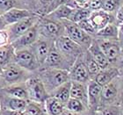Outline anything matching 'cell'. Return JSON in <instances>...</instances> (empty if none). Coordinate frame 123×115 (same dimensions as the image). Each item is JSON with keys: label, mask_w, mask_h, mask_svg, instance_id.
<instances>
[{"label": "cell", "mask_w": 123, "mask_h": 115, "mask_svg": "<svg viewBox=\"0 0 123 115\" xmlns=\"http://www.w3.org/2000/svg\"><path fill=\"white\" fill-rule=\"evenodd\" d=\"M39 78L41 80L46 91L49 95L55 90L69 81V71L63 69H52V68H41L36 72Z\"/></svg>", "instance_id": "obj_1"}, {"label": "cell", "mask_w": 123, "mask_h": 115, "mask_svg": "<svg viewBox=\"0 0 123 115\" xmlns=\"http://www.w3.org/2000/svg\"><path fill=\"white\" fill-rule=\"evenodd\" d=\"M33 73L22 69L14 61L3 67L0 76V88L8 85L26 83Z\"/></svg>", "instance_id": "obj_2"}, {"label": "cell", "mask_w": 123, "mask_h": 115, "mask_svg": "<svg viewBox=\"0 0 123 115\" xmlns=\"http://www.w3.org/2000/svg\"><path fill=\"white\" fill-rule=\"evenodd\" d=\"M39 34L41 37L55 41L56 39L65 35V28L62 20H55L46 16L41 17L37 22Z\"/></svg>", "instance_id": "obj_3"}, {"label": "cell", "mask_w": 123, "mask_h": 115, "mask_svg": "<svg viewBox=\"0 0 123 115\" xmlns=\"http://www.w3.org/2000/svg\"><path fill=\"white\" fill-rule=\"evenodd\" d=\"M62 21L65 28V35L81 47L84 51L88 50L94 38L82 30L77 23L71 22L68 19H63Z\"/></svg>", "instance_id": "obj_4"}, {"label": "cell", "mask_w": 123, "mask_h": 115, "mask_svg": "<svg viewBox=\"0 0 123 115\" xmlns=\"http://www.w3.org/2000/svg\"><path fill=\"white\" fill-rule=\"evenodd\" d=\"M95 40L109 61L111 66L116 67L121 71V48L120 41L119 40H104V39H95Z\"/></svg>", "instance_id": "obj_5"}, {"label": "cell", "mask_w": 123, "mask_h": 115, "mask_svg": "<svg viewBox=\"0 0 123 115\" xmlns=\"http://www.w3.org/2000/svg\"><path fill=\"white\" fill-rule=\"evenodd\" d=\"M55 47L69 63H73L84 53L83 48L66 35H62L55 41Z\"/></svg>", "instance_id": "obj_6"}, {"label": "cell", "mask_w": 123, "mask_h": 115, "mask_svg": "<svg viewBox=\"0 0 123 115\" xmlns=\"http://www.w3.org/2000/svg\"><path fill=\"white\" fill-rule=\"evenodd\" d=\"M25 84L28 93V100L44 104L49 97V94L37 74L34 73L32 75Z\"/></svg>", "instance_id": "obj_7"}, {"label": "cell", "mask_w": 123, "mask_h": 115, "mask_svg": "<svg viewBox=\"0 0 123 115\" xmlns=\"http://www.w3.org/2000/svg\"><path fill=\"white\" fill-rule=\"evenodd\" d=\"M121 88L123 89V83L121 76L114 78L109 84L102 86L99 109L108 105H112V103L115 102L119 97Z\"/></svg>", "instance_id": "obj_8"}, {"label": "cell", "mask_w": 123, "mask_h": 115, "mask_svg": "<svg viewBox=\"0 0 123 115\" xmlns=\"http://www.w3.org/2000/svg\"><path fill=\"white\" fill-rule=\"evenodd\" d=\"M40 18L41 17H39L37 15H33L28 17V18H24V19L18 21L17 23L8 26L5 31L7 33L9 42L12 43V41H15L16 39H18L19 36L22 35L24 33H26V31L29 30L32 26H33L38 22Z\"/></svg>", "instance_id": "obj_9"}, {"label": "cell", "mask_w": 123, "mask_h": 115, "mask_svg": "<svg viewBox=\"0 0 123 115\" xmlns=\"http://www.w3.org/2000/svg\"><path fill=\"white\" fill-rule=\"evenodd\" d=\"M14 62L30 73H36L40 69L38 61L30 48L20 49L15 52Z\"/></svg>", "instance_id": "obj_10"}, {"label": "cell", "mask_w": 123, "mask_h": 115, "mask_svg": "<svg viewBox=\"0 0 123 115\" xmlns=\"http://www.w3.org/2000/svg\"><path fill=\"white\" fill-rule=\"evenodd\" d=\"M71 67L72 64L69 63V61L65 59V57L57 50V48L55 47L54 44V46L52 47V48L50 49L46 60H45L44 63L42 64V66L41 68H52V69H63V70L69 71Z\"/></svg>", "instance_id": "obj_11"}, {"label": "cell", "mask_w": 123, "mask_h": 115, "mask_svg": "<svg viewBox=\"0 0 123 115\" xmlns=\"http://www.w3.org/2000/svg\"><path fill=\"white\" fill-rule=\"evenodd\" d=\"M85 53V52H84ZM84 53L78 56V58L75 61L72 67L69 71V80L72 82H78L82 84H86L91 81L90 76L88 73L84 60Z\"/></svg>", "instance_id": "obj_12"}, {"label": "cell", "mask_w": 123, "mask_h": 115, "mask_svg": "<svg viewBox=\"0 0 123 115\" xmlns=\"http://www.w3.org/2000/svg\"><path fill=\"white\" fill-rule=\"evenodd\" d=\"M54 43L55 41H51V40L39 36L38 40L29 48L34 54L39 65H40V68L44 63L50 49L54 46Z\"/></svg>", "instance_id": "obj_13"}, {"label": "cell", "mask_w": 123, "mask_h": 115, "mask_svg": "<svg viewBox=\"0 0 123 115\" xmlns=\"http://www.w3.org/2000/svg\"><path fill=\"white\" fill-rule=\"evenodd\" d=\"M39 36V31L37 27V23L33 26H32L29 30H27L26 33H24L22 35H20L18 39L12 42V45L14 48L15 51L20 50V49L29 48L37 40Z\"/></svg>", "instance_id": "obj_14"}, {"label": "cell", "mask_w": 123, "mask_h": 115, "mask_svg": "<svg viewBox=\"0 0 123 115\" xmlns=\"http://www.w3.org/2000/svg\"><path fill=\"white\" fill-rule=\"evenodd\" d=\"M88 89V109L91 111L92 115L96 111L99 109L100 97H101V89L102 86L98 85L97 83L91 80L87 85Z\"/></svg>", "instance_id": "obj_15"}, {"label": "cell", "mask_w": 123, "mask_h": 115, "mask_svg": "<svg viewBox=\"0 0 123 115\" xmlns=\"http://www.w3.org/2000/svg\"><path fill=\"white\" fill-rule=\"evenodd\" d=\"M28 100L11 97L0 91V109L24 112L26 110Z\"/></svg>", "instance_id": "obj_16"}, {"label": "cell", "mask_w": 123, "mask_h": 115, "mask_svg": "<svg viewBox=\"0 0 123 115\" xmlns=\"http://www.w3.org/2000/svg\"><path fill=\"white\" fill-rule=\"evenodd\" d=\"M89 20L97 32L103 27H105L108 24L115 23L114 15L105 12L102 10L92 12L90 17H89Z\"/></svg>", "instance_id": "obj_17"}, {"label": "cell", "mask_w": 123, "mask_h": 115, "mask_svg": "<svg viewBox=\"0 0 123 115\" xmlns=\"http://www.w3.org/2000/svg\"><path fill=\"white\" fill-rule=\"evenodd\" d=\"M33 15L36 14L27 9H21V8H12L2 14L3 18L7 26Z\"/></svg>", "instance_id": "obj_18"}, {"label": "cell", "mask_w": 123, "mask_h": 115, "mask_svg": "<svg viewBox=\"0 0 123 115\" xmlns=\"http://www.w3.org/2000/svg\"><path fill=\"white\" fill-rule=\"evenodd\" d=\"M120 76V70L116 67L110 66L106 69H101L96 77L93 78V81L97 83L100 86L107 85L112 82L114 78Z\"/></svg>", "instance_id": "obj_19"}, {"label": "cell", "mask_w": 123, "mask_h": 115, "mask_svg": "<svg viewBox=\"0 0 123 115\" xmlns=\"http://www.w3.org/2000/svg\"><path fill=\"white\" fill-rule=\"evenodd\" d=\"M0 91L8 96H11V97L28 100V93H27V90H26L25 83L3 87V88H0Z\"/></svg>", "instance_id": "obj_20"}, {"label": "cell", "mask_w": 123, "mask_h": 115, "mask_svg": "<svg viewBox=\"0 0 123 115\" xmlns=\"http://www.w3.org/2000/svg\"><path fill=\"white\" fill-rule=\"evenodd\" d=\"M88 85V84H87ZM86 84L72 82L70 88V97L80 100L88 108V89Z\"/></svg>", "instance_id": "obj_21"}, {"label": "cell", "mask_w": 123, "mask_h": 115, "mask_svg": "<svg viewBox=\"0 0 123 115\" xmlns=\"http://www.w3.org/2000/svg\"><path fill=\"white\" fill-rule=\"evenodd\" d=\"M88 51L90 52V54H92V56L93 57V59L95 60V61L98 63V65L99 66L100 69H106L108 67L111 66L110 62L107 60L106 56L105 55V54L103 53V51L101 50L100 47L98 46V42L96 41V40H93L92 45L90 46V48H88Z\"/></svg>", "instance_id": "obj_22"}, {"label": "cell", "mask_w": 123, "mask_h": 115, "mask_svg": "<svg viewBox=\"0 0 123 115\" xmlns=\"http://www.w3.org/2000/svg\"><path fill=\"white\" fill-rule=\"evenodd\" d=\"M95 39L119 40V26L116 23H110L98 30L95 34Z\"/></svg>", "instance_id": "obj_23"}, {"label": "cell", "mask_w": 123, "mask_h": 115, "mask_svg": "<svg viewBox=\"0 0 123 115\" xmlns=\"http://www.w3.org/2000/svg\"><path fill=\"white\" fill-rule=\"evenodd\" d=\"M70 88H71V81L69 80L68 82L64 83L63 85H62L58 88H56L54 91L51 92V94L49 96L55 97L62 104L65 105L68 100L70 98Z\"/></svg>", "instance_id": "obj_24"}, {"label": "cell", "mask_w": 123, "mask_h": 115, "mask_svg": "<svg viewBox=\"0 0 123 115\" xmlns=\"http://www.w3.org/2000/svg\"><path fill=\"white\" fill-rule=\"evenodd\" d=\"M44 106L48 115H60L65 109V105L52 96H49L47 98Z\"/></svg>", "instance_id": "obj_25"}, {"label": "cell", "mask_w": 123, "mask_h": 115, "mask_svg": "<svg viewBox=\"0 0 123 115\" xmlns=\"http://www.w3.org/2000/svg\"><path fill=\"white\" fill-rule=\"evenodd\" d=\"M15 49L11 43L0 47V64L2 67H5L9 63L14 61Z\"/></svg>", "instance_id": "obj_26"}, {"label": "cell", "mask_w": 123, "mask_h": 115, "mask_svg": "<svg viewBox=\"0 0 123 115\" xmlns=\"http://www.w3.org/2000/svg\"><path fill=\"white\" fill-rule=\"evenodd\" d=\"M73 9L68 5H62L61 6L55 9L54 12H50L49 14L46 15V17L52 19H55V20H63V19H68L69 20V17L71 15Z\"/></svg>", "instance_id": "obj_27"}, {"label": "cell", "mask_w": 123, "mask_h": 115, "mask_svg": "<svg viewBox=\"0 0 123 115\" xmlns=\"http://www.w3.org/2000/svg\"><path fill=\"white\" fill-rule=\"evenodd\" d=\"M84 60H85V66H86V69L88 70L91 80H93V78L97 76L98 73L101 69H100L99 66L95 61V60L93 59V57L92 56V54H90V52L88 51V50H86L84 53Z\"/></svg>", "instance_id": "obj_28"}, {"label": "cell", "mask_w": 123, "mask_h": 115, "mask_svg": "<svg viewBox=\"0 0 123 115\" xmlns=\"http://www.w3.org/2000/svg\"><path fill=\"white\" fill-rule=\"evenodd\" d=\"M92 11H90L89 9L85 7H78L73 9L71 15L69 17V20L74 23H79L81 21L87 19L90 17Z\"/></svg>", "instance_id": "obj_29"}, {"label": "cell", "mask_w": 123, "mask_h": 115, "mask_svg": "<svg viewBox=\"0 0 123 115\" xmlns=\"http://www.w3.org/2000/svg\"><path fill=\"white\" fill-rule=\"evenodd\" d=\"M12 8L27 9L21 0H0V14H4Z\"/></svg>", "instance_id": "obj_30"}, {"label": "cell", "mask_w": 123, "mask_h": 115, "mask_svg": "<svg viewBox=\"0 0 123 115\" xmlns=\"http://www.w3.org/2000/svg\"><path fill=\"white\" fill-rule=\"evenodd\" d=\"M123 0H102L101 10L110 14L115 15L116 12L122 5Z\"/></svg>", "instance_id": "obj_31"}, {"label": "cell", "mask_w": 123, "mask_h": 115, "mask_svg": "<svg viewBox=\"0 0 123 115\" xmlns=\"http://www.w3.org/2000/svg\"><path fill=\"white\" fill-rule=\"evenodd\" d=\"M25 111L32 115H48L45 110L44 104L31 101V100L27 101V105Z\"/></svg>", "instance_id": "obj_32"}, {"label": "cell", "mask_w": 123, "mask_h": 115, "mask_svg": "<svg viewBox=\"0 0 123 115\" xmlns=\"http://www.w3.org/2000/svg\"><path fill=\"white\" fill-rule=\"evenodd\" d=\"M65 109L70 111L72 113H81L83 112H85V110H87L88 108L80 100L75 99V98L70 97L68 100V102L66 103V105H65Z\"/></svg>", "instance_id": "obj_33"}, {"label": "cell", "mask_w": 123, "mask_h": 115, "mask_svg": "<svg viewBox=\"0 0 123 115\" xmlns=\"http://www.w3.org/2000/svg\"><path fill=\"white\" fill-rule=\"evenodd\" d=\"M100 109V115H122L121 108L115 105H108Z\"/></svg>", "instance_id": "obj_34"}, {"label": "cell", "mask_w": 123, "mask_h": 115, "mask_svg": "<svg viewBox=\"0 0 123 115\" xmlns=\"http://www.w3.org/2000/svg\"><path fill=\"white\" fill-rule=\"evenodd\" d=\"M68 2H69V0H52L51 3L45 8V10L43 12V16H46L50 12H54L55 9H57L61 5H67Z\"/></svg>", "instance_id": "obj_35"}, {"label": "cell", "mask_w": 123, "mask_h": 115, "mask_svg": "<svg viewBox=\"0 0 123 115\" xmlns=\"http://www.w3.org/2000/svg\"><path fill=\"white\" fill-rule=\"evenodd\" d=\"M77 25H78V26H79L82 30L85 31V33H87L88 34H90V35L92 36L93 38L95 37V34H96V33H97V31L95 30L94 27L92 26V23H91L90 20H89V18L81 21V22H79V23H77Z\"/></svg>", "instance_id": "obj_36"}, {"label": "cell", "mask_w": 123, "mask_h": 115, "mask_svg": "<svg viewBox=\"0 0 123 115\" xmlns=\"http://www.w3.org/2000/svg\"><path fill=\"white\" fill-rule=\"evenodd\" d=\"M52 0H37V7H36L35 14L39 17L43 16V12L45 8L51 3Z\"/></svg>", "instance_id": "obj_37"}, {"label": "cell", "mask_w": 123, "mask_h": 115, "mask_svg": "<svg viewBox=\"0 0 123 115\" xmlns=\"http://www.w3.org/2000/svg\"><path fill=\"white\" fill-rule=\"evenodd\" d=\"M85 8L89 9L92 12L99 11L102 8V0H89L85 5Z\"/></svg>", "instance_id": "obj_38"}, {"label": "cell", "mask_w": 123, "mask_h": 115, "mask_svg": "<svg viewBox=\"0 0 123 115\" xmlns=\"http://www.w3.org/2000/svg\"><path fill=\"white\" fill-rule=\"evenodd\" d=\"M89 0H69L67 5L72 8H78V7H85L86 4Z\"/></svg>", "instance_id": "obj_39"}, {"label": "cell", "mask_w": 123, "mask_h": 115, "mask_svg": "<svg viewBox=\"0 0 123 115\" xmlns=\"http://www.w3.org/2000/svg\"><path fill=\"white\" fill-rule=\"evenodd\" d=\"M21 1L24 3V5H26L29 11L33 12L35 14L36 7H37V0H21Z\"/></svg>", "instance_id": "obj_40"}, {"label": "cell", "mask_w": 123, "mask_h": 115, "mask_svg": "<svg viewBox=\"0 0 123 115\" xmlns=\"http://www.w3.org/2000/svg\"><path fill=\"white\" fill-rule=\"evenodd\" d=\"M114 18H115V23L117 25H120V24L123 23V3L122 5H121V7L119 8L118 11L116 12L115 15H114Z\"/></svg>", "instance_id": "obj_41"}, {"label": "cell", "mask_w": 123, "mask_h": 115, "mask_svg": "<svg viewBox=\"0 0 123 115\" xmlns=\"http://www.w3.org/2000/svg\"><path fill=\"white\" fill-rule=\"evenodd\" d=\"M8 43H10V42H9V39H8L6 31H0V47L6 45Z\"/></svg>", "instance_id": "obj_42"}, {"label": "cell", "mask_w": 123, "mask_h": 115, "mask_svg": "<svg viewBox=\"0 0 123 115\" xmlns=\"http://www.w3.org/2000/svg\"><path fill=\"white\" fill-rule=\"evenodd\" d=\"M22 113L23 112L7 110V109H0V115H22Z\"/></svg>", "instance_id": "obj_43"}, {"label": "cell", "mask_w": 123, "mask_h": 115, "mask_svg": "<svg viewBox=\"0 0 123 115\" xmlns=\"http://www.w3.org/2000/svg\"><path fill=\"white\" fill-rule=\"evenodd\" d=\"M6 27H7V26H6L5 20H4V18H3L2 14H0V31L5 30Z\"/></svg>", "instance_id": "obj_44"}, {"label": "cell", "mask_w": 123, "mask_h": 115, "mask_svg": "<svg viewBox=\"0 0 123 115\" xmlns=\"http://www.w3.org/2000/svg\"><path fill=\"white\" fill-rule=\"evenodd\" d=\"M119 41H120V43H121V71L123 69V39H119Z\"/></svg>", "instance_id": "obj_45"}, {"label": "cell", "mask_w": 123, "mask_h": 115, "mask_svg": "<svg viewBox=\"0 0 123 115\" xmlns=\"http://www.w3.org/2000/svg\"><path fill=\"white\" fill-rule=\"evenodd\" d=\"M119 35H120L119 39H123V23L119 25Z\"/></svg>", "instance_id": "obj_46"}, {"label": "cell", "mask_w": 123, "mask_h": 115, "mask_svg": "<svg viewBox=\"0 0 123 115\" xmlns=\"http://www.w3.org/2000/svg\"><path fill=\"white\" fill-rule=\"evenodd\" d=\"M60 115H77V113H72V112H70V111H69V110H67V109H64V111Z\"/></svg>", "instance_id": "obj_47"}, {"label": "cell", "mask_w": 123, "mask_h": 115, "mask_svg": "<svg viewBox=\"0 0 123 115\" xmlns=\"http://www.w3.org/2000/svg\"><path fill=\"white\" fill-rule=\"evenodd\" d=\"M120 76H121V80H122V83H123V69H122V70H121V72H120Z\"/></svg>", "instance_id": "obj_48"}, {"label": "cell", "mask_w": 123, "mask_h": 115, "mask_svg": "<svg viewBox=\"0 0 123 115\" xmlns=\"http://www.w3.org/2000/svg\"><path fill=\"white\" fill-rule=\"evenodd\" d=\"M121 111H122V114H123V105H121Z\"/></svg>", "instance_id": "obj_49"}]
</instances>
